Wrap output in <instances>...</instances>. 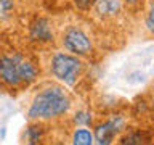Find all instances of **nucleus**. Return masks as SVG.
Instances as JSON below:
<instances>
[{"instance_id":"f257e3e1","label":"nucleus","mask_w":154,"mask_h":145,"mask_svg":"<svg viewBox=\"0 0 154 145\" xmlns=\"http://www.w3.org/2000/svg\"><path fill=\"white\" fill-rule=\"evenodd\" d=\"M72 108V98L64 87L50 84L42 87L34 95L29 105L27 118L29 121H55L67 114Z\"/></svg>"},{"instance_id":"f03ea898","label":"nucleus","mask_w":154,"mask_h":145,"mask_svg":"<svg viewBox=\"0 0 154 145\" xmlns=\"http://www.w3.org/2000/svg\"><path fill=\"white\" fill-rule=\"evenodd\" d=\"M37 65L23 53H5L0 56V84L7 89H19L37 79Z\"/></svg>"},{"instance_id":"7ed1b4c3","label":"nucleus","mask_w":154,"mask_h":145,"mask_svg":"<svg viewBox=\"0 0 154 145\" xmlns=\"http://www.w3.org/2000/svg\"><path fill=\"white\" fill-rule=\"evenodd\" d=\"M50 74L64 85H75L84 74V61L67 52H55L50 58Z\"/></svg>"},{"instance_id":"20e7f679","label":"nucleus","mask_w":154,"mask_h":145,"mask_svg":"<svg viewBox=\"0 0 154 145\" xmlns=\"http://www.w3.org/2000/svg\"><path fill=\"white\" fill-rule=\"evenodd\" d=\"M61 45L67 53L75 56H88L93 52V40L90 34L79 24H69L61 32Z\"/></svg>"},{"instance_id":"39448f33","label":"nucleus","mask_w":154,"mask_h":145,"mask_svg":"<svg viewBox=\"0 0 154 145\" xmlns=\"http://www.w3.org/2000/svg\"><path fill=\"white\" fill-rule=\"evenodd\" d=\"M125 129V118L120 114L101 121L93 129V145H112Z\"/></svg>"},{"instance_id":"423d86ee","label":"nucleus","mask_w":154,"mask_h":145,"mask_svg":"<svg viewBox=\"0 0 154 145\" xmlns=\"http://www.w3.org/2000/svg\"><path fill=\"white\" fill-rule=\"evenodd\" d=\"M91 13L101 21H114L124 13V3L122 0H96Z\"/></svg>"},{"instance_id":"0eeeda50","label":"nucleus","mask_w":154,"mask_h":145,"mask_svg":"<svg viewBox=\"0 0 154 145\" xmlns=\"http://www.w3.org/2000/svg\"><path fill=\"white\" fill-rule=\"evenodd\" d=\"M29 37H31V40L37 42V44L53 42L55 29H53L51 21L48 18H37L34 23H31V27H29Z\"/></svg>"},{"instance_id":"6e6552de","label":"nucleus","mask_w":154,"mask_h":145,"mask_svg":"<svg viewBox=\"0 0 154 145\" xmlns=\"http://www.w3.org/2000/svg\"><path fill=\"white\" fill-rule=\"evenodd\" d=\"M149 139L143 130H127L117 137V142L112 145H148Z\"/></svg>"},{"instance_id":"1a4fd4ad","label":"nucleus","mask_w":154,"mask_h":145,"mask_svg":"<svg viewBox=\"0 0 154 145\" xmlns=\"http://www.w3.org/2000/svg\"><path fill=\"white\" fill-rule=\"evenodd\" d=\"M71 143L72 145H93V132L87 127H79L74 129L71 135Z\"/></svg>"},{"instance_id":"9d476101","label":"nucleus","mask_w":154,"mask_h":145,"mask_svg":"<svg viewBox=\"0 0 154 145\" xmlns=\"http://www.w3.org/2000/svg\"><path fill=\"white\" fill-rule=\"evenodd\" d=\"M42 134H43V127L38 121H32L31 126H27L24 137H26V143L27 145H38L42 140Z\"/></svg>"},{"instance_id":"9b49d317","label":"nucleus","mask_w":154,"mask_h":145,"mask_svg":"<svg viewBox=\"0 0 154 145\" xmlns=\"http://www.w3.org/2000/svg\"><path fill=\"white\" fill-rule=\"evenodd\" d=\"M72 119H74V123L77 126H82V127H87V126L91 124V113L87 110H77L74 116H72Z\"/></svg>"},{"instance_id":"f8f14e48","label":"nucleus","mask_w":154,"mask_h":145,"mask_svg":"<svg viewBox=\"0 0 154 145\" xmlns=\"http://www.w3.org/2000/svg\"><path fill=\"white\" fill-rule=\"evenodd\" d=\"M14 11V0H0V21H5Z\"/></svg>"},{"instance_id":"ddd939ff","label":"nucleus","mask_w":154,"mask_h":145,"mask_svg":"<svg viewBox=\"0 0 154 145\" xmlns=\"http://www.w3.org/2000/svg\"><path fill=\"white\" fill-rule=\"evenodd\" d=\"M144 26H146V29L154 36V0H149L146 18H144Z\"/></svg>"},{"instance_id":"4468645a","label":"nucleus","mask_w":154,"mask_h":145,"mask_svg":"<svg viewBox=\"0 0 154 145\" xmlns=\"http://www.w3.org/2000/svg\"><path fill=\"white\" fill-rule=\"evenodd\" d=\"M74 5L82 11H87V10H91V7L95 5L96 0H72Z\"/></svg>"},{"instance_id":"2eb2a0df","label":"nucleus","mask_w":154,"mask_h":145,"mask_svg":"<svg viewBox=\"0 0 154 145\" xmlns=\"http://www.w3.org/2000/svg\"><path fill=\"white\" fill-rule=\"evenodd\" d=\"M122 3L125 5L127 8H140L143 5V0H122Z\"/></svg>"},{"instance_id":"dca6fc26","label":"nucleus","mask_w":154,"mask_h":145,"mask_svg":"<svg viewBox=\"0 0 154 145\" xmlns=\"http://www.w3.org/2000/svg\"><path fill=\"white\" fill-rule=\"evenodd\" d=\"M151 110H152V113H154V92H152V97H151Z\"/></svg>"}]
</instances>
